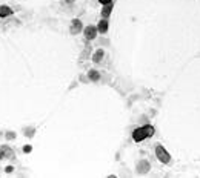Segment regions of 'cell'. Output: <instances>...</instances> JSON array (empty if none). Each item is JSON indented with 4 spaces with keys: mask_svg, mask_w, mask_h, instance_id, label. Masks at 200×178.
Listing matches in <instances>:
<instances>
[{
    "mask_svg": "<svg viewBox=\"0 0 200 178\" xmlns=\"http://www.w3.org/2000/svg\"><path fill=\"white\" fill-rule=\"evenodd\" d=\"M12 14V9L6 5H0V17H8Z\"/></svg>",
    "mask_w": 200,
    "mask_h": 178,
    "instance_id": "obj_10",
    "label": "cell"
},
{
    "mask_svg": "<svg viewBox=\"0 0 200 178\" xmlns=\"http://www.w3.org/2000/svg\"><path fill=\"white\" fill-rule=\"evenodd\" d=\"M149 169H151V166H149V163H148L146 160H140V161L137 163V172H139V174H146Z\"/></svg>",
    "mask_w": 200,
    "mask_h": 178,
    "instance_id": "obj_5",
    "label": "cell"
},
{
    "mask_svg": "<svg viewBox=\"0 0 200 178\" xmlns=\"http://www.w3.org/2000/svg\"><path fill=\"white\" fill-rule=\"evenodd\" d=\"M14 157V150L9 146H2L0 147V160L3 158H12Z\"/></svg>",
    "mask_w": 200,
    "mask_h": 178,
    "instance_id": "obj_4",
    "label": "cell"
},
{
    "mask_svg": "<svg viewBox=\"0 0 200 178\" xmlns=\"http://www.w3.org/2000/svg\"><path fill=\"white\" fill-rule=\"evenodd\" d=\"M97 34H99V31H97V26H86L85 29H83V36H85V39L86 40H94L96 37H97Z\"/></svg>",
    "mask_w": 200,
    "mask_h": 178,
    "instance_id": "obj_3",
    "label": "cell"
},
{
    "mask_svg": "<svg viewBox=\"0 0 200 178\" xmlns=\"http://www.w3.org/2000/svg\"><path fill=\"white\" fill-rule=\"evenodd\" d=\"M12 171H14V167H12V166H6V167H5V172H6V174H11Z\"/></svg>",
    "mask_w": 200,
    "mask_h": 178,
    "instance_id": "obj_13",
    "label": "cell"
},
{
    "mask_svg": "<svg viewBox=\"0 0 200 178\" xmlns=\"http://www.w3.org/2000/svg\"><path fill=\"white\" fill-rule=\"evenodd\" d=\"M156 157H157V160H159L160 163H163V164H168L171 161V155L168 154V150L162 144L156 146Z\"/></svg>",
    "mask_w": 200,
    "mask_h": 178,
    "instance_id": "obj_2",
    "label": "cell"
},
{
    "mask_svg": "<svg viewBox=\"0 0 200 178\" xmlns=\"http://www.w3.org/2000/svg\"><path fill=\"white\" fill-rule=\"evenodd\" d=\"M65 3H74V0H65Z\"/></svg>",
    "mask_w": 200,
    "mask_h": 178,
    "instance_id": "obj_17",
    "label": "cell"
},
{
    "mask_svg": "<svg viewBox=\"0 0 200 178\" xmlns=\"http://www.w3.org/2000/svg\"><path fill=\"white\" fill-rule=\"evenodd\" d=\"M97 31H99L100 34H105V32L108 31V20H106V19H102V20L99 22V25H97Z\"/></svg>",
    "mask_w": 200,
    "mask_h": 178,
    "instance_id": "obj_8",
    "label": "cell"
},
{
    "mask_svg": "<svg viewBox=\"0 0 200 178\" xmlns=\"http://www.w3.org/2000/svg\"><path fill=\"white\" fill-rule=\"evenodd\" d=\"M88 78H89L91 82H99V80H100V72L96 71V69H91V71L88 72Z\"/></svg>",
    "mask_w": 200,
    "mask_h": 178,
    "instance_id": "obj_9",
    "label": "cell"
},
{
    "mask_svg": "<svg viewBox=\"0 0 200 178\" xmlns=\"http://www.w3.org/2000/svg\"><path fill=\"white\" fill-rule=\"evenodd\" d=\"M103 55H105L103 49H99V51H96V54L92 55V61H94V63H100V61H102V58H103Z\"/></svg>",
    "mask_w": 200,
    "mask_h": 178,
    "instance_id": "obj_11",
    "label": "cell"
},
{
    "mask_svg": "<svg viewBox=\"0 0 200 178\" xmlns=\"http://www.w3.org/2000/svg\"><path fill=\"white\" fill-rule=\"evenodd\" d=\"M154 135V128L151 125H146V126H142V128H137L134 132H132V138L134 141H143L146 137H153Z\"/></svg>",
    "mask_w": 200,
    "mask_h": 178,
    "instance_id": "obj_1",
    "label": "cell"
},
{
    "mask_svg": "<svg viewBox=\"0 0 200 178\" xmlns=\"http://www.w3.org/2000/svg\"><path fill=\"white\" fill-rule=\"evenodd\" d=\"M113 8H114V5H113V3H106V5H103V8H102V19H108V17L111 15Z\"/></svg>",
    "mask_w": 200,
    "mask_h": 178,
    "instance_id": "obj_7",
    "label": "cell"
},
{
    "mask_svg": "<svg viewBox=\"0 0 200 178\" xmlns=\"http://www.w3.org/2000/svg\"><path fill=\"white\" fill-rule=\"evenodd\" d=\"M34 129H33V128H31V129H26V131H25V134H26V135H28V137H33V135H34Z\"/></svg>",
    "mask_w": 200,
    "mask_h": 178,
    "instance_id": "obj_14",
    "label": "cell"
},
{
    "mask_svg": "<svg viewBox=\"0 0 200 178\" xmlns=\"http://www.w3.org/2000/svg\"><path fill=\"white\" fill-rule=\"evenodd\" d=\"M31 150H33V147H31V146H29V144H28V146H25V147H23V152H26V154H28V152H31Z\"/></svg>",
    "mask_w": 200,
    "mask_h": 178,
    "instance_id": "obj_15",
    "label": "cell"
},
{
    "mask_svg": "<svg viewBox=\"0 0 200 178\" xmlns=\"http://www.w3.org/2000/svg\"><path fill=\"white\" fill-rule=\"evenodd\" d=\"M82 29H83L82 22H80L79 19H74V20L71 22V34H79Z\"/></svg>",
    "mask_w": 200,
    "mask_h": 178,
    "instance_id": "obj_6",
    "label": "cell"
},
{
    "mask_svg": "<svg viewBox=\"0 0 200 178\" xmlns=\"http://www.w3.org/2000/svg\"><path fill=\"white\" fill-rule=\"evenodd\" d=\"M102 5H106V3H113V0H99Z\"/></svg>",
    "mask_w": 200,
    "mask_h": 178,
    "instance_id": "obj_16",
    "label": "cell"
},
{
    "mask_svg": "<svg viewBox=\"0 0 200 178\" xmlns=\"http://www.w3.org/2000/svg\"><path fill=\"white\" fill-rule=\"evenodd\" d=\"M6 138H8V140H14V138H16V134L9 131V132H6Z\"/></svg>",
    "mask_w": 200,
    "mask_h": 178,
    "instance_id": "obj_12",
    "label": "cell"
}]
</instances>
